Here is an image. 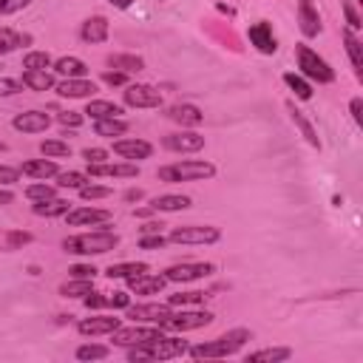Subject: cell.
I'll return each instance as SVG.
<instances>
[{
  "mask_svg": "<svg viewBox=\"0 0 363 363\" xmlns=\"http://www.w3.org/2000/svg\"><path fill=\"white\" fill-rule=\"evenodd\" d=\"M247 37H250V43H253L261 54H275V52H278V43H275L273 26H270L267 20L253 23V26H250V32H247Z\"/></svg>",
  "mask_w": 363,
  "mask_h": 363,
  "instance_id": "obj_19",
  "label": "cell"
},
{
  "mask_svg": "<svg viewBox=\"0 0 363 363\" xmlns=\"http://www.w3.org/2000/svg\"><path fill=\"white\" fill-rule=\"evenodd\" d=\"M20 173H26V176H32V179H40V182H46V179H52V176H57L60 173V167H57V162L54 159H32V162H23L20 165Z\"/></svg>",
  "mask_w": 363,
  "mask_h": 363,
  "instance_id": "obj_24",
  "label": "cell"
},
{
  "mask_svg": "<svg viewBox=\"0 0 363 363\" xmlns=\"http://www.w3.org/2000/svg\"><path fill=\"white\" fill-rule=\"evenodd\" d=\"M298 26L304 37H318L321 35V15L312 0H298Z\"/></svg>",
  "mask_w": 363,
  "mask_h": 363,
  "instance_id": "obj_18",
  "label": "cell"
},
{
  "mask_svg": "<svg viewBox=\"0 0 363 363\" xmlns=\"http://www.w3.org/2000/svg\"><path fill=\"white\" fill-rule=\"evenodd\" d=\"M54 179H57V188H66V191H80L83 185H88V173H80V170H60Z\"/></svg>",
  "mask_w": 363,
  "mask_h": 363,
  "instance_id": "obj_35",
  "label": "cell"
},
{
  "mask_svg": "<svg viewBox=\"0 0 363 363\" xmlns=\"http://www.w3.org/2000/svg\"><path fill=\"white\" fill-rule=\"evenodd\" d=\"M111 210H102V208H74L66 213V222L71 227H102V225H111Z\"/></svg>",
  "mask_w": 363,
  "mask_h": 363,
  "instance_id": "obj_12",
  "label": "cell"
},
{
  "mask_svg": "<svg viewBox=\"0 0 363 363\" xmlns=\"http://www.w3.org/2000/svg\"><path fill=\"white\" fill-rule=\"evenodd\" d=\"M108 66L122 71V74H133V71H142L145 69V60L136 57V54H111L108 57Z\"/></svg>",
  "mask_w": 363,
  "mask_h": 363,
  "instance_id": "obj_32",
  "label": "cell"
},
{
  "mask_svg": "<svg viewBox=\"0 0 363 363\" xmlns=\"http://www.w3.org/2000/svg\"><path fill=\"white\" fill-rule=\"evenodd\" d=\"M20 182V167H9V165H0V185H15Z\"/></svg>",
  "mask_w": 363,
  "mask_h": 363,
  "instance_id": "obj_49",
  "label": "cell"
},
{
  "mask_svg": "<svg viewBox=\"0 0 363 363\" xmlns=\"http://www.w3.org/2000/svg\"><path fill=\"white\" fill-rule=\"evenodd\" d=\"M52 66H54V60L49 52H29L23 57V69H32V71H49Z\"/></svg>",
  "mask_w": 363,
  "mask_h": 363,
  "instance_id": "obj_42",
  "label": "cell"
},
{
  "mask_svg": "<svg viewBox=\"0 0 363 363\" xmlns=\"http://www.w3.org/2000/svg\"><path fill=\"white\" fill-rule=\"evenodd\" d=\"M12 125H15V131H23V133H43V131H49L52 117L46 111H23L12 119Z\"/></svg>",
  "mask_w": 363,
  "mask_h": 363,
  "instance_id": "obj_16",
  "label": "cell"
},
{
  "mask_svg": "<svg viewBox=\"0 0 363 363\" xmlns=\"http://www.w3.org/2000/svg\"><path fill=\"white\" fill-rule=\"evenodd\" d=\"M100 270L94 264H74L71 267V278H94Z\"/></svg>",
  "mask_w": 363,
  "mask_h": 363,
  "instance_id": "obj_52",
  "label": "cell"
},
{
  "mask_svg": "<svg viewBox=\"0 0 363 363\" xmlns=\"http://www.w3.org/2000/svg\"><path fill=\"white\" fill-rule=\"evenodd\" d=\"M117 326H122L119 323V318H114V315H94V318H83L80 323H77V332L80 335H111Z\"/></svg>",
  "mask_w": 363,
  "mask_h": 363,
  "instance_id": "obj_21",
  "label": "cell"
},
{
  "mask_svg": "<svg viewBox=\"0 0 363 363\" xmlns=\"http://www.w3.org/2000/svg\"><path fill=\"white\" fill-rule=\"evenodd\" d=\"M287 111H290V117H292V122H295V128L304 133V139L312 145V148H321V139H318V133H315V128H312V122L304 117V111H298L295 108V102H287Z\"/></svg>",
  "mask_w": 363,
  "mask_h": 363,
  "instance_id": "obj_28",
  "label": "cell"
},
{
  "mask_svg": "<svg viewBox=\"0 0 363 363\" xmlns=\"http://www.w3.org/2000/svg\"><path fill=\"white\" fill-rule=\"evenodd\" d=\"M57 191L52 185H46V182H37V185H29L26 188V199L29 202H46V199H54Z\"/></svg>",
  "mask_w": 363,
  "mask_h": 363,
  "instance_id": "obj_45",
  "label": "cell"
},
{
  "mask_svg": "<svg viewBox=\"0 0 363 363\" xmlns=\"http://www.w3.org/2000/svg\"><path fill=\"white\" fill-rule=\"evenodd\" d=\"M167 244V239L162 236V233H153V236H142L139 239V247L142 250H159V247H165Z\"/></svg>",
  "mask_w": 363,
  "mask_h": 363,
  "instance_id": "obj_51",
  "label": "cell"
},
{
  "mask_svg": "<svg viewBox=\"0 0 363 363\" xmlns=\"http://www.w3.org/2000/svg\"><path fill=\"white\" fill-rule=\"evenodd\" d=\"M35 216H46V219H54V216H66L69 213V202L66 199H46V202H35Z\"/></svg>",
  "mask_w": 363,
  "mask_h": 363,
  "instance_id": "obj_34",
  "label": "cell"
},
{
  "mask_svg": "<svg viewBox=\"0 0 363 363\" xmlns=\"http://www.w3.org/2000/svg\"><path fill=\"white\" fill-rule=\"evenodd\" d=\"M284 85L298 97V100H312V85L301 77V74H292V71H287L284 74Z\"/></svg>",
  "mask_w": 363,
  "mask_h": 363,
  "instance_id": "obj_37",
  "label": "cell"
},
{
  "mask_svg": "<svg viewBox=\"0 0 363 363\" xmlns=\"http://www.w3.org/2000/svg\"><path fill=\"white\" fill-rule=\"evenodd\" d=\"M60 77H85L88 74V66L80 60V57H60V60H54V66H52Z\"/></svg>",
  "mask_w": 363,
  "mask_h": 363,
  "instance_id": "obj_31",
  "label": "cell"
},
{
  "mask_svg": "<svg viewBox=\"0 0 363 363\" xmlns=\"http://www.w3.org/2000/svg\"><path fill=\"white\" fill-rule=\"evenodd\" d=\"M210 295L208 292H199V290H188V292H176L167 298L170 307H196V304H205Z\"/></svg>",
  "mask_w": 363,
  "mask_h": 363,
  "instance_id": "obj_39",
  "label": "cell"
},
{
  "mask_svg": "<svg viewBox=\"0 0 363 363\" xmlns=\"http://www.w3.org/2000/svg\"><path fill=\"white\" fill-rule=\"evenodd\" d=\"M111 6H117V9H131L133 6V0H108Z\"/></svg>",
  "mask_w": 363,
  "mask_h": 363,
  "instance_id": "obj_60",
  "label": "cell"
},
{
  "mask_svg": "<svg viewBox=\"0 0 363 363\" xmlns=\"http://www.w3.org/2000/svg\"><path fill=\"white\" fill-rule=\"evenodd\" d=\"M85 307H88V309L108 307V292H88V295H85Z\"/></svg>",
  "mask_w": 363,
  "mask_h": 363,
  "instance_id": "obj_53",
  "label": "cell"
},
{
  "mask_svg": "<svg viewBox=\"0 0 363 363\" xmlns=\"http://www.w3.org/2000/svg\"><path fill=\"white\" fill-rule=\"evenodd\" d=\"M167 312H170V304H136V307L128 304V318H133V321H139V323H153V326H159Z\"/></svg>",
  "mask_w": 363,
  "mask_h": 363,
  "instance_id": "obj_20",
  "label": "cell"
},
{
  "mask_svg": "<svg viewBox=\"0 0 363 363\" xmlns=\"http://www.w3.org/2000/svg\"><path fill=\"white\" fill-rule=\"evenodd\" d=\"M222 239V230L213 225H185V227H173L167 242L173 244H216Z\"/></svg>",
  "mask_w": 363,
  "mask_h": 363,
  "instance_id": "obj_7",
  "label": "cell"
},
{
  "mask_svg": "<svg viewBox=\"0 0 363 363\" xmlns=\"http://www.w3.org/2000/svg\"><path fill=\"white\" fill-rule=\"evenodd\" d=\"M216 267L213 264H205V261H185V264H173L165 270V278L167 281H176V284H188V281H199V278H208Z\"/></svg>",
  "mask_w": 363,
  "mask_h": 363,
  "instance_id": "obj_10",
  "label": "cell"
},
{
  "mask_svg": "<svg viewBox=\"0 0 363 363\" xmlns=\"http://www.w3.org/2000/svg\"><path fill=\"white\" fill-rule=\"evenodd\" d=\"M23 91V83L20 80H12V77H0V97H15Z\"/></svg>",
  "mask_w": 363,
  "mask_h": 363,
  "instance_id": "obj_48",
  "label": "cell"
},
{
  "mask_svg": "<svg viewBox=\"0 0 363 363\" xmlns=\"http://www.w3.org/2000/svg\"><path fill=\"white\" fill-rule=\"evenodd\" d=\"M32 242V233L26 230H9V233H0V250H20L23 244Z\"/></svg>",
  "mask_w": 363,
  "mask_h": 363,
  "instance_id": "obj_41",
  "label": "cell"
},
{
  "mask_svg": "<svg viewBox=\"0 0 363 363\" xmlns=\"http://www.w3.org/2000/svg\"><path fill=\"white\" fill-rule=\"evenodd\" d=\"M88 176L94 179H136L139 176V165L136 162H100V165H88Z\"/></svg>",
  "mask_w": 363,
  "mask_h": 363,
  "instance_id": "obj_13",
  "label": "cell"
},
{
  "mask_svg": "<svg viewBox=\"0 0 363 363\" xmlns=\"http://www.w3.org/2000/svg\"><path fill=\"white\" fill-rule=\"evenodd\" d=\"M142 273H150V267L145 261H125V264H111L105 270L108 278H133V275H142Z\"/></svg>",
  "mask_w": 363,
  "mask_h": 363,
  "instance_id": "obj_30",
  "label": "cell"
},
{
  "mask_svg": "<svg viewBox=\"0 0 363 363\" xmlns=\"http://www.w3.org/2000/svg\"><path fill=\"white\" fill-rule=\"evenodd\" d=\"M213 323V312L208 309H182V312H167L159 323L162 332H194L202 326Z\"/></svg>",
  "mask_w": 363,
  "mask_h": 363,
  "instance_id": "obj_5",
  "label": "cell"
},
{
  "mask_svg": "<svg viewBox=\"0 0 363 363\" xmlns=\"http://www.w3.org/2000/svg\"><path fill=\"white\" fill-rule=\"evenodd\" d=\"M162 145L173 153H199L205 148V136L196 131H176V133H167Z\"/></svg>",
  "mask_w": 363,
  "mask_h": 363,
  "instance_id": "obj_11",
  "label": "cell"
},
{
  "mask_svg": "<svg viewBox=\"0 0 363 363\" xmlns=\"http://www.w3.org/2000/svg\"><path fill=\"white\" fill-rule=\"evenodd\" d=\"M162 227H165L162 222H148V225H142L139 230H142V236H153V233H159Z\"/></svg>",
  "mask_w": 363,
  "mask_h": 363,
  "instance_id": "obj_59",
  "label": "cell"
},
{
  "mask_svg": "<svg viewBox=\"0 0 363 363\" xmlns=\"http://www.w3.org/2000/svg\"><path fill=\"white\" fill-rule=\"evenodd\" d=\"M125 199H128V202H139V199H142V191H128Z\"/></svg>",
  "mask_w": 363,
  "mask_h": 363,
  "instance_id": "obj_61",
  "label": "cell"
},
{
  "mask_svg": "<svg viewBox=\"0 0 363 363\" xmlns=\"http://www.w3.org/2000/svg\"><path fill=\"white\" fill-rule=\"evenodd\" d=\"M23 43H29V35H18L12 29H0V57L12 54L15 49H20Z\"/></svg>",
  "mask_w": 363,
  "mask_h": 363,
  "instance_id": "obj_36",
  "label": "cell"
},
{
  "mask_svg": "<svg viewBox=\"0 0 363 363\" xmlns=\"http://www.w3.org/2000/svg\"><path fill=\"white\" fill-rule=\"evenodd\" d=\"M85 114L97 122V119H111V117H119L122 114V105L111 102V100H91L85 105Z\"/></svg>",
  "mask_w": 363,
  "mask_h": 363,
  "instance_id": "obj_29",
  "label": "cell"
},
{
  "mask_svg": "<svg viewBox=\"0 0 363 363\" xmlns=\"http://www.w3.org/2000/svg\"><path fill=\"white\" fill-rule=\"evenodd\" d=\"M343 12H346V20H349V26H352V29H360V26H363V23H360V18H357V12H355V6H352V4H346V6H343Z\"/></svg>",
  "mask_w": 363,
  "mask_h": 363,
  "instance_id": "obj_58",
  "label": "cell"
},
{
  "mask_svg": "<svg viewBox=\"0 0 363 363\" xmlns=\"http://www.w3.org/2000/svg\"><path fill=\"white\" fill-rule=\"evenodd\" d=\"M298 69H301V74L304 77H309V80H315L318 85H329V83H335V71H332V66L323 60V57H318V52H312L309 46H298Z\"/></svg>",
  "mask_w": 363,
  "mask_h": 363,
  "instance_id": "obj_6",
  "label": "cell"
},
{
  "mask_svg": "<svg viewBox=\"0 0 363 363\" xmlns=\"http://www.w3.org/2000/svg\"><path fill=\"white\" fill-rule=\"evenodd\" d=\"M343 43H346V52H349L352 69L360 74V71H363V46H360V40H357L352 32H343Z\"/></svg>",
  "mask_w": 363,
  "mask_h": 363,
  "instance_id": "obj_40",
  "label": "cell"
},
{
  "mask_svg": "<svg viewBox=\"0 0 363 363\" xmlns=\"http://www.w3.org/2000/svg\"><path fill=\"white\" fill-rule=\"evenodd\" d=\"M165 117L173 119V122H179L182 128H196V125H202V119H205V114H202L196 105H191V102H176V105H170V108L165 111Z\"/></svg>",
  "mask_w": 363,
  "mask_h": 363,
  "instance_id": "obj_17",
  "label": "cell"
},
{
  "mask_svg": "<svg viewBox=\"0 0 363 363\" xmlns=\"http://www.w3.org/2000/svg\"><path fill=\"white\" fill-rule=\"evenodd\" d=\"M40 153L49 156V159H63V156H71V148H69V142H63V139H46V142L40 145Z\"/></svg>",
  "mask_w": 363,
  "mask_h": 363,
  "instance_id": "obj_44",
  "label": "cell"
},
{
  "mask_svg": "<svg viewBox=\"0 0 363 363\" xmlns=\"http://www.w3.org/2000/svg\"><path fill=\"white\" fill-rule=\"evenodd\" d=\"M165 284H167L165 275H150V273H142V275L128 278V287H131V292H136V295H156V292L165 290Z\"/></svg>",
  "mask_w": 363,
  "mask_h": 363,
  "instance_id": "obj_22",
  "label": "cell"
},
{
  "mask_svg": "<svg viewBox=\"0 0 363 363\" xmlns=\"http://www.w3.org/2000/svg\"><path fill=\"white\" fill-rule=\"evenodd\" d=\"M91 281L94 278H71V281H66L60 287V295L63 298H85L91 292Z\"/></svg>",
  "mask_w": 363,
  "mask_h": 363,
  "instance_id": "obj_38",
  "label": "cell"
},
{
  "mask_svg": "<svg viewBox=\"0 0 363 363\" xmlns=\"http://www.w3.org/2000/svg\"><path fill=\"white\" fill-rule=\"evenodd\" d=\"M185 355H188V340L162 335L145 346H131L128 360L131 363H136V360H173V357H185Z\"/></svg>",
  "mask_w": 363,
  "mask_h": 363,
  "instance_id": "obj_4",
  "label": "cell"
},
{
  "mask_svg": "<svg viewBox=\"0 0 363 363\" xmlns=\"http://www.w3.org/2000/svg\"><path fill=\"white\" fill-rule=\"evenodd\" d=\"M114 191L111 188H105V185H83L80 188V199H85V202H94V199H108Z\"/></svg>",
  "mask_w": 363,
  "mask_h": 363,
  "instance_id": "obj_46",
  "label": "cell"
},
{
  "mask_svg": "<svg viewBox=\"0 0 363 363\" xmlns=\"http://www.w3.org/2000/svg\"><path fill=\"white\" fill-rule=\"evenodd\" d=\"M26 88H32V91H52L54 85H57V80H54V74L52 71H32V69H26L23 71V80H20Z\"/></svg>",
  "mask_w": 363,
  "mask_h": 363,
  "instance_id": "obj_27",
  "label": "cell"
},
{
  "mask_svg": "<svg viewBox=\"0 0 363 363\" xmlns=\"http://www.w3.org/2000/svg\"><path fill=\"white\" fill-rule=\"evenodd\" d=\"M357 4H360V0H357Z\"/></svg>",
  "mask_w": 363,
  "mask_h": 363,
  "instance_id": "obj_63",
  "label": "cell"
},
{
  "mask_svg": "<svg viewBox=\"0 0 363 363\" xmlns=\"http://www.w3.org/2000/svg\"><path fill=\"white\" fill-rule=\"evenodd\" d=\"M54 91L60 97H69V100H83V97H94L97 94V85L91 80H85V77H63L54 85Z\"/></svg>",
  "mask_w": 363,
  "mask_h": 363,
  "instance_id": "obj_14",
  "label": "cell"
},
{
  "mask_svg": "<svg viewBox=\"0 0 363 363\" xmlns=\"http://www.w3.org/2000/svg\"><path fill=\"white\" fill-rule=\"evenodd\" d=\"M349 111H352L355 122H357V125H363V100H360V97H355V100L349 102Z\"/></svg>",
  "mask_w": 363,
  "mask_h": 363,
  "instance_id": "obj_56",
  "label": "cell"
},
{
  "mask_svg": "<svg viewBox=\"0 0 363 363\" xmlns=\"http://www.w3.org/2000/svg\"><path fill=\"white\" fill-rule=\"evenodd\" d=\"M108 85H125L128 83V74H122V71H105V77H102Z\"/></svg>",
  "mask_w": 363,
  "mask_h": 363,
  "instance_id": "obj_55",
  "label": "cell"
},
{
  "mask_svg": "<svg viewBox=\"0 0 363 363\" xmlns=\"http://www.w3.org/2000/svg\"><path fill=\"white\" fill-rule=\"evenodd\" d=\"M156 176H159V182H167V185H176V182H202V179L216 176V165L205 162V159H182V162L159 167Z\"/></svg>",
  "mask_w": 363,
  "mask_h": 363,
  "instance_id": "obj_3",
  "label": "cell"
},
{
  "mask_svg": "<svg viewBox=\"0 0 363 363\" xmlns=\"http://www.w3.org/2000/svg\"><path fill=\"white\" fill-rule=\"evenodd\" d=\"M194 205L191 196H179V194H167V196H156L150 202V210L156 213H173V210H188Z\"/></svg>",
  "mask_w": 363,
  "mask_h": 363,
  "instance_id": "obj_25",
  "label": "cell"
},
{
  "mask_svg": "<svg viewBox=\"0 0 363 363\" xmlns=\"http://www.w3.org/2000/svg\"><path fill=\"white\" fill-rule=\"evenodd\" d=\"M60 122H63V125H69V128H77V125L83 122V114H77V111H66V114H60Z\"/></svg>",
  "mask_w": 363,
  "mask_h": 363,
  "instance_id": "obj_57",
  "label": "cell"
},
{
  "mask_svg": "<svg viewBox=\"0 0 363 363\" xmlns=\"http://www.w3.org/2000/svg\"><path fill=\"white\" fill-rule=\"evenodd\" d=\"M29 4H32V0H0V18L18 15V12H23Z\"/></svg>",
  "mask_w": 363,
  "mask_h": 363,
  "instance_id": "obj_47",
  "label": "cell"
},
{
  "mask_svg": "<svg viewBox=\"0 0 363 363\" xmlns=\"http://www.w3.org/2000/svg\"><path fill=\"white\" fill-rule=\"evenodd\" d=\"M290 357H292V349L290 346H267V349L250 352L247 355V363H284Z\"/></svg>",
  "mask_w": 363,
  "mask_h": 363,
  "instance_id": "obj_26",
  "label": "cell"
},
{
  "mask_svg": "<svg viewBox=\"0 0 363 363\" xmlns=\"http://www.w3.org/2000/svg\"><path fill=\"white\" fill-rule=\"evenodd\" d=\"M162 335L165 332L159 326H117L111 332V340H114V346H128L131 349V346H145V343H150Z\"/></svg>",
  "mask_w": 363,
  "mask_h": 363,
  "instance_id": "obj_8",
  "label": "cell"
},
{
  "mask_svg": "<svg viewBox=\"0 0 363 363\" xmlns=\"http://www.w3.org/2000/svg\"><path fill=\"white\" fill-rule=\"evenodd\" d=\"M108 20L102 18V15H94V18H88L85 23H83V29H80V37L85 40V43H91V46H97V43H105L108 40Z\"/></svg>",
  "mask_w": 363,
  "mask_h": 363,
  "instance_id": "obj_23",
  "label": "cell"
},
{
  "mask_svg": "<svg viewBox=\"0 0 363 363\" xmlns=\"http://www.w3.org/2000/svg\"><path fill=\"white\" fill-rule=\"evenodd\" d=\"M122 100H125V105H131V108H162V91L159 88H153V85H145V83H131V85H125V91H122Z\"/></svg>",
  "mask_w": 363,
  "mask_h": 363,
  "instance_id": "obj_9",
  "label": "cell"
},
{
  "mask_svg": "<svg viewBox=\"0 0 363 363\" xmlns=\"http://www.w3.org/2000/svg\"><path fill=\"white\" fill-rule=\"evenodd\" d=\"M128 304H131V295L128 292H111L108 295V307L111 309H128Z\"/></svg>",
  "mask_w": 363,
  "mask_h": 363,
  "instance_id": "obj_54",
  "label": "cell"
},
{
  "mask_svg": "<svg viewBox=\"0 0 363 363\" xmlns=\"http://www.w3.org/2000/svg\"><path fill=\"white\" fill-rule=\"evenodd\" d=\"M125 131H128V122H125V119H119V117L97 119V122H94V133H97V136H108V139H114V136H122Z\"/></svg>",
  "mask_w": 363,
  "mask_h": 363,
  "instance_id": "obj_33",
  "label": "cell"
},
{
  "mask_svg": "<svg viewBox=\"0 0 363 363\" xmlns=\"http://www.w3.org/2000/svg\"><path fill=\"white\" fill-rule=\"evenodd\" d=\"M117 244H119V236L111 230H91V233H77L63 239V250L74 256H105L117 250Z\"/></svg>",
  "mask_w": 363,
  "mask_h": 363,
  "instance_id": "obj_2",
  "label": "cell"
},
{
  "mask_svg": "<svg viewBox=\"0 0 363 363\" xmlns=\"http://www.w3.org/2000/svg\"><path fill=\"white\" fill-rule=\"evenodd\" d=\"M12 202V194H0V205H9Z\"/></svg>",
  "mask_w": 363,
  "mask_h": 363,
  "instance_id": "obj_62",
  "label": "cell"
},
{
  "mask_svg": "<svg viewBox=\"0 0 363 363\" xmlns=\"http://www.w3.org/2000/svg\"><path fill=\"white\" fill-rule=\"evenodd\" d=\"M111 153L105 150V148H85L83 150V159L88 162V165H100V162H105Z\"/></svg>",
  "mask_w": 363,
  "mask_h": 363,
  "instance_id": "obj_50",
  "label": "cell"
},
{
  "mask_svg": "<svg viewBox=\"0 0 363 363\" xmlns=\"http://www.w3.org/2000/svg\"><path fill=\"white\" fill-rule=\"evenodd\" d=\"M114 153L128 159V162H142V159H150L153 145L145 142V139H117L114 142Z\"/></svg>",
  "mask_w": 363,
  "mask_h": 363,
  "instance_id": "obj_15",
  "label": "cell"
},
{
  "mask_svg": "<svg viewBox=\"0 0 363 363\" xmlns=\"http://www.w3.org/2000/svg\"><path fill=\"white\" fill-rule=\"evenodd\" d=\"M108 355H111V349L102 346V343H83L77 349V360H83V363H88V360H105Z\"/></svg>",
  "mask_w": 363,
  "mask_h": 363,
  "instance_id": "obj_43",
  "label": "cell"
},
{
  "mask_svg": "<svg viewBox=\"0 0 363 363\" xmlns=\"http://www.w3.org/2000/svg\"><path fill=\"white\" fill-rule=\"evenodd\" d=\"M247 340H253V329H230L225 335H219L216 340H205V343H196V346H188V357L194 360H213V357H230L236 355Z\"/></svg>",
  "mask_w": 363,
  "mask_h": 363,
  "instance_id": "obj_1",
  "label": "cell"
}]
</instances>
